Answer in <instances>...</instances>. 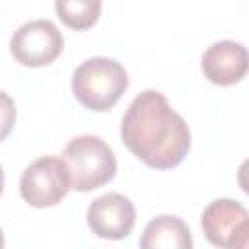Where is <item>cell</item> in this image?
Instances as JSON below:
<instances>
[{
    "label": "cell",
    "instance_id": "4",
    "mask_svg": "<svg viewBox=\"0 0 249 249\" xmlns=\"http://www.w3.org/2000/svg\"><path fill=\"white\" fill-rule=\"evenodd\" d=\"M70 191V173L62 158L43 156L29 163L19 179L21 198L33 208L58 204Z\"/></svg>",
    "mask_w": 249,
    "mask_h": 249
},
{
    "label": "cell",
    "instance_id": "5",
    "mask_svg": "<svg viewBox=\"0 0 249 249\" xmlns=\"http://www.w3.org/2000/svg\"><path fill=\"white\" fill-rule=\"evenodd\" d=\"M64 49L58 27L49 19H33L19 25L10 39V53L21 66L39 68L54 62Z\"/></svg>",
    "mask_w": 249,
    "mask_h": 249
},
{
    "label": "cell",
    "instance_id": "11",
    "mask_svg": "<svg viewBox=\"0 0 249 249\" xmlns=\"http://www.w3.org/2000/svg\"><path fill=\"white\" fill-rule=\"evenodd\" d=\"M16 117H18V111H16L14 99L0 89V142L6 140L8 134L12 132L16 124Z\"/></svg>",
    "mask_w": 249,
    "mask_h": 249
},
{
    "label": "cell",
    "instance_id": "6",
    "mask_svg": "<svg viewBox=\"0 0 249 249\" xmlns=\"http://www.w3.org/2000/svg\"><path fill=\"white\" fill-rule=\"evenodd\" d=\"M204 237L224 249H245L249 243V212L233 198L212 200L200 218Z\"/></svg>",
    "mask_w": 249,
    "mask_h": 249
},
{
    "label": "cell",
    "instance_id": "1",
    "mask_svg": "<svg viewBox=\"0 0 249 249\" xmlns=\"http://www.w3.org/2000/svg\"><path fill=\"white\" fill-rule=\"evenodd\" d=\"M123 144L148 167H177L191 150V130L185 119L158 89L138 93L121 121Z\"/></svg>",
    "mask_w": 249,
    "mask_h": 249
},
{
    "label": "cell",
    "instance_id": "10",
    "mask_svg": "<svg viewBox=\"0 0 249 249\" xmlns=\"http://www.w3.org/2000/svg\"><path fill=\"white\" fill-rule=\"evenodd\" d=\"M54 10L66 27L74 31H86L97 23L101 0H54Z\"/></svg>",
    "mask_w": 249,
    "mask_h": 249
},
{
    "label": "cell",
    "instance_id": "2",
    "mask_svg": "<svg viewBox=\"0 0 249 249\" xmlns=\"http://www.w3.org/2000/svg\"><path fill=\"white\" fill-rule=\"evenodd\" d=\"M128 88V76L121 62L107 56L84 60L72 74V93L89 111L105 113L117 105Z\"/></svg>",
    "mask_w": 249,
    "mask_h": 249
},
{
    "label": "cell",
    "instance_id": "3",
    "mask_svg": "<svg viewBox=\"0 0 249 249\" xmlns=\"http://www.w3.org/2000/svg\"><path fill=\"white\" fill-rule=\"evenodd\" d=\"M70 173V189L88 193L107 185L117 173V160L111 146L93 134L74 136L62 154Z\"/></svg>",
    "mask_w": 249,
    "mask_h": 249
},
{
    "label": "cell",
    "instance_id": "9",
    "mask_svg": "<svg viewBox=\"0 0 249 249\" xmlns=\"http://www.w3.org/2000/svg\"><path fill=\"white\" fill-rule=\"evenodd\" d=\"M142 249H191L193 237L189 226L179 216H158L150 220L140 237Z\"/></svg>",
    "mask_w": 249,
    "mask_h": 249
},
{
    "label": "cell",
    "instance_id": "12",
    "mask_svg": "<svg viewBox=\"0 0 249 249\" xmlns=\"http://www.w3.org/2000/svg\"><path fill=\"white\" fill-rule=\"evenodd\" d=\"M2 191H4V171L0 167V195H2Z\"/></svg>",
    "mask_w": 249,
    "mask_h": 249
},
{
    "label": "cell",
    "instance_id": "13",
    "mask_svg": "<svg viewBox=\"0 0 249 249\" xmlns=\"http://www.w3.org/2000/svg\"><path fill=\"white\" fill-rule=\"evenodd\" d=\"M0 247H4V233H2V230H0Z\"/></svg>",
    "mask_w": 249,
    "mask_h": 249
},
{
    "label": "cell",
    "instance_id": "7",
    "mask_svg": "<svg viewBox=\"0 0 249 249\" xmlns=\"http://www.w3.org/2000/svg\"><path fill=\"white\" fill-rule=\"evenodd\" d=\"M89 230L101 239H124L136 222V210L130 198L119 193H107L95 198L86 214Z\"/></svg>",
    "mask_w": 249,
    "mask_h": 249
},
{
    "label": "cell",
    "instance_id": "8",
    "mask_svg": "<svg viewBox=\"0 0 249 249\" xmlns=\"http://www.w3.org/2000/svg\"><path fill=\"white\" fill-rule=\"evenodd\" d=\"M202 74L214 86H233L239 84L249 68L247 49L235 41L212 43L202 54Z\"/></svg>",
    "mask_w": 249,
    "mask_h": 249
}]
</instances>
